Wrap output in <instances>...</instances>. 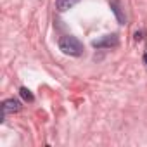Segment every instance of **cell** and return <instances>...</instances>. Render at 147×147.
Here are the masks:
<instances>
[{
    "mask_svg": "<svg viewBox=\"0 0 147 147\" xmlns=\"http://www.w3.org/2000/svg\"><path fill=\"white\" fill-rule=\"evenodd\" d=\"M59 49L66 54V55H73V57H78L83 54V43L73 35H64L59 40Z\"/></svg>",
    "mask_w": 147,
    "mask_h": 147,
    "instance_id": "1",
    "label": "cell"
},
{
    "mask_svg": "<svg viewBox=\"0 0 147 147\" xmlns=\"http://www.w3.org/2000/svg\"><path fill=\"white\" fill-rule=\"evenodd\" d=\"M95 49H104V47H116L118 45V36L116 35H106L102 40H94L92 43Z\"/></svg>",
    "mask_w": 147,
    "mask_h": 147,
    "instance_id": "2",
    "label": "cell"
},
{
    "mask_svg": "<svg viewBox=\"0 0 147 147\" xmlns=\"http://www.w3.org/2000/svg\"><path fill=\"white\" fill-rule=\"evenodd\" d=\"M111 9H113V12L116 14L118 21H119L121 24H125V23H126V14H125V9H123V4L119 2V0H111Z\"/></svg>",
    "mask_w": 147,
    "mask_h": 147,
    "instance_id": "3",
    "label": "cell"
},
{
    "mask_svg": "<svg viewBox=\"0 0 147 147\" xmlns=\"http://www.w3.org/2000/svg\"><path fill=\"white\" fill-rule=\"evenodd\" d=\"M21 109V102L16 99H7L2 102V111L4 114H11V113H18Z\"/></svg>",
    "mask_w": 147,
    "mask_h": 147,
    "instance_id": "4",
    "label": "cell"
},
{
    "mask_svg": "<svg viewBox=\"0 0 147 147\" xmlns=\"http://www.w3.org/2000/svg\"><path fill=\"white\" fill-rule=\"evenodd\" d=\"M78 2H80V0H57V2H55V7H57V11H61V12H66V11L73 9Z\"/></svg>",
    "mask_w": 147,
    "mask_h": 147,
    "instance_id": "5",
    "label": "cell"
},
{
    "mask_svg": "<svg viewBox=\"0 0 147 147\" xmlns=\"http://www.w3.org/2000/svg\"><path fill=\"white\" fill-rule=\"evenodd\" d=\"M19 94L23 95V99H24V100H30V102L33 100V94H31V92H30L28 88H24V87H23V88L19 90Z\"/></svg>",
    "mask_w": 147,
    "mask_h": 147,
    "instance_id": "6",
    "label": "cell"
},
{
    "mask_svg": "<svg viewBox=\"0 0 147 147\" xmlns=\"http://www.w3.org/2000/svg\"><path fill=\"white\" fill-rule=\"evenodd\" d=\"M142 35H144V31H140V33L137 31V33H135V40H137V42H140V40H142Z\"/></svg>",
    "mask_w": 147,
    "mask_h": 147,
    "instance_id": "7",
    "label": "cell"
},
{
    "mask_svg": "<svg viewBox=\"0 0 147 147\" xmlns=\"http://www.w3.org/2000/svg\"><path fill=\"white\" fill-rule=\"evenodd\" d=\"M144 62L147 64V52H145V55H144Z\"/></svg>",
    "mask_w": 147,
    "mask_h": 147,
    "instance_id": "8",
    "label": "cell"
}]
</instances>
